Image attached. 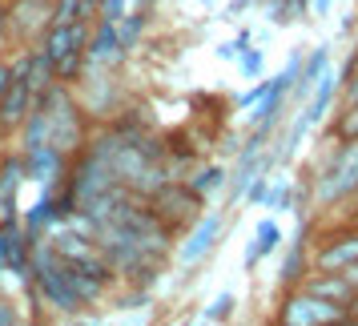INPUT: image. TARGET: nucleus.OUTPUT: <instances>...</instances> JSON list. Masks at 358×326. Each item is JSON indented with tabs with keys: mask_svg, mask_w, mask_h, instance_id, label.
Listing matches in <instances>:
<instances>
[{
	"mask_svg": "<svg viewBox=\"0 0 358 326\" xmlns=\"http://www.w3.org/2000/svg\"><path fill=\"white\" fill-rule=\"evenodd\" d=\"M8 8V29H13V49H24L41 41V33L52 24V0H4Z\"/></svg>",
	"mask_w": 358,
	"mask_h": 326,
	"instance_id": "423d86ee",
	"label": "nucleus"
},
{
	"mask_svg": "<svg viewBox=\"0 0 358 326\" xmlns=\"http://www.w3.org/2000/svg\"><path fill=\"white\" fill-rule=\"evenodd\" d=\"M342 89H346V105H355V101H358V69L342 81Z\"/></svg>",
	"mask_w": 358,
	"mask_h": 326,
	"instance_id": "c756f323",
	"label": "nucleus"
},
{
	"mask_svg": "<svg viewBox=\"0 0 358 326\" xmlns=\"http://www.w3.org/2000/svg\"><path fill=\"white\" fill-rule=\"evenodd\" d=\"M24 157L20 149L0 153V222H17L20 218V190H24Z\"/></svg>",
	"mask_w": 358,
	"mask_h": 326,
	"instance_id": "9b49d317",
	"label": "nucleus"
},
{
	"mask_svg": "<svg viewBox=\"0 0 358 326\" xmlns=\"http://www.w3.org/2000/svg\"><path fill=\"white\" fill-rule=\"evenodd\" d=\"M266 93H270V81H258L254 89H245L242 97L234 101V105H238V109H254V105H258V101L266 97Z\"/></svg>",
	"mask_w": 358,
	"mask_h": 326,
	"instance_id": "cd10ccee",
	"label": "nucleus"
},
{
	"mask_svg": "<svg viewBox=\"0 0 358 326\" xmlns=\"http://www.w3.org/2000/svg\"><path fill=\"white\" fill-rule=\"evenodd\" d=\"M278 246H282V226H278L274 218H262L258 229H254V242L245 246V270H254L262 258H270Z\"/></svg>",
	"mask_w": 358,
	"mask_h": 326,
	"instance_id": "4468645a",
	"label": "nucleus"
},
{
	"mask_svg": "<svg viewBox=\"0 0 358 326\" xmlns=\"http://www.w3.org/2000/svg\"><path fill=\"white\" fill-rule=\"evenodd\" d=\"M334 137H338V141H355L358 137V101L346 105V113L334 121Z\"/></svg>",
	"mask_w": 358,
	"mask_h": 326,
	"instance_id": "5701e85b",
	"label": "nucleus"
},
{
	"mask_svg": "<svg viewBox=\"0 0 358 326\" xmlns=\"http://www.w3.org/2000/svg\"><path fill=\"white\" fill-rule=\"evenodd\" d=\"M234 306H238V298H234V294H217V298H213L210 306L201 310V314H197V318H201V323H226L229 314H234Z\"/></svg>",
	"mask_w": 358,
	"mask_h": 326,
	"instance_id": "aec40b11",
	"label": "nucleus"
},
{
	"mask_svg": "<svg viewBox=\"0 0 358 326\" xmlns=\"http://www.w3.org/2000/svg\"><path fill=\"white\" fill-rule=\"evenodd\" d=\"M266 194H270V178H266V173H254V178H250V185H245L242 201H250V206H262V201H266Z\"/></svg>",
	"mask_w": 358,
	"mask_h": 326,
	"instance_id": "b1692460",
	"label": "nucleus"
},
{
	"mask_svg": "<svg viewBox=\"0 0 358 326\" xmlns=\"http://www.w3.org/2000/svg\"><path fill=\"white\" fill-rule=\"evenodd\" d=\"M250 41H254V36H250V33L242 29V33L234 36V41H226V45H217V61H238V57H242V49L250 45Z\"/></svg>",
	"mask_w": 358,
	"mask_h": 326,
	"instance_id": "a878e982",
	"label": "nucleus"
},
{
	"mask_svg": "<svg viewBox=\"0 0 358 326\" xmlns=\"http://www.w3.org/2000/svg\"><path fill=\"white\" fill-rule=\"evenodd\" d=\"M222 229H226V213L222 210L197 213L194 229H189L185 242L178 246V262L181 266H197V262H206L213 250H217V242H222Z\"/></svg>",
	"mask_w": 358,
	"mask_h": 326,
	"instance_id": "0eeeda50",
	"label": "nucleus"
},
{
	"mask_svg": "<svg viewBox=\"0 0 358 326\" xmlns=\"http://www.w3.org/2000/svg\"><path fill=\"white\" fill-rule=\"evenodd\" d=\"M24 178L33 181L36 190H57L69 173V153H61L57 146H36V149H24Z\"/></svg>",
	"mask_w": 358,
	"mask_h": 326,
	"instance_id": "1a4fd4ad",
	"label": "nucleus"
},
{
	"mask_svg": "<svg viewBox=\"0 0 358 326\" xmlns=\"http://www.w3.org/2000/svg\"><path fill=\"white\" fill-rule=\"evenodd\" d=\"M302 270H306V226H298V242L290 246V254L282 262V286H302Z\"/></svg>",
	"mask_w": 358,
	"mask_h": 326,
	"instance_id": "f3484780",
	"label": "nucleus"
},
{
	"mask_svg": "<svg viewBox=\"0 0 358 326\" xmlns=\"http://www.w3.org/2000/svg\"><path fill=\"white\" fill-rule=\"evenodd\" d=\"M355 262H358V222H355V229H346L338 238H330L326 246H318L314 270H350Z\"/></svg>",
	"mask_w": 358,
	"mask_h": 326,
	"instance_id": "ddd939ff",
	"label": "nucleus"
},
{
	"mask_svg": "<svg viewBox=\"0 0 358 326\" xmlns=\"http://www.w3.org/2000/svg\"><path fill=\"white\" fill-rule=\"evenodd\" d=\"M36 105L45 109V121H49V146L77 157L89 146V133H93V117L85 113L77 89L69 81H52L49 89L36 93Z\"/></svg>",
	"mask_w": 358,
	"mask_h": 326,
	"instance_id": "f257e3e1",
	"label": "nucleus"
},
{
	"mask_svg": "<svg viewBox=\"0 0 358 326\" xmlns=\"http://www.w3.org/2000/svg\"><path fill=\"white\" fill-rule=\"evenodd\" d=\"M310 294H318V298H330V302H338V306L350 310V302L358 298V286L350 282L346 270H314V278L302 282Z\"/></svg>",
	"mask_w": 358,
	"mask_h": 326,
	"instance_id": "f8f14e48",
	"label": "nucleus"
},
{
	"mask_svg": "<svg viewBox=\"0 0 358 326\" xmlns=\"http://www.w3.org/2000/svg\"><path fill=\"white\" fill-rule=\"evenodd\" d=\"M358 194V137L355 141H338V149L326 157L322 173L314 181V206H334Z\"/></svg>",
	"mask_w": 358,
	"mask_h": 326,
	"instance_id": "7ed1b4c3",
	"label": "nucleus"
},
{
	"mask_svg": "<svg viewBox=\"0 0 358 326\" xmlns=\"http://www.w3.org/2000/svg\"><path fill=\"white\" fill-rule=\"evenodd\" d=\"M262 206H266V210H274V213L290 210V206H294V190H290V181L278 178L274 185H270V194H266V201H262Z\"/></svg>",
	"mask_w": 358,
	"mask_h": 326,
	"instance_id": "412c9836",
	"label": "nucleus"
},
{
	"mask_svg": "<svg viewBox=\"0 0 358 326\" xmlns=\"http://www.w3.org/2000/svg\"><path fill=\"white\" fill-rule=\"evenodd\" d=\"M125 61H129V49L121 45L117 24H109V20H93L89 41H85V69H105V73H117Z\"/></svg>",
	"mask_w": 358,
	"mask_h": 326,
	"instance_id": "6e6552de",
	"label": "nucleus"
},
{
	"mask_svg": "<svg viewBox=\"0 0 358 326\" xmlns=\"http://www.w3.org/2000/svg\"><path fill=\"white\" fill-rule=\"evenodd\" d=\"M149 8H153V0H97V20L117 24L121 17H129V13H149Z\"/></svg>",
	"mask_w": 358,
	"mask_h": 326,
	"instance_id": "a211bd4d",
	"label": "nucleus"
},
{
	"mask_svg": "<svg viewBox=\"0 0 358 326\" xmlns=\"http://www.w3.org/2000/svg\"><path fill=\"white\" fill-rule=\"evenodd\" d=\"M226 178H229L226 165H201V169H194V178H185V181H189V190L201 201H210L217 190H226Z\"/></svg>",
	"mask_w": 358,
	"mask_h": 326,
	"instance_id": "dca6fc26",
	"label": "nucleus"
},
{
	"mask_svg": "<svg viewBox=\"0 0 358 326\" xmlns=\"http://www.w3.org/2000/svg\"><path fill=\"white\" fill-rule=\"evenodd\" d=\"M250 4H258V0H229V4H226V17H242Z\"/></svg>",
	"mask_w": 358,
	"mask_h": 326,
	"instance_id": "2f4dec72",
	"label": "nucleus"
},
{
	"mask_svg": "<svg viewBox=\"0 0 358 326\" xmlns=\"http://www.w3.org/2000/svg\"><path fill=\"white\" fill-rule=\"evenodd\" d=\"M8 85H13V61H8V57H0V93H4Z\"/></svg>",
	"mask_w": 358,
	"mask_h": 326,
	"instance_id": "7c9ffc66",
	"label": "nucleus"
},
{
	"mask_svg": "<svg viewBox=\"0 0 358 326\" xmlns=\"http://www.w3.org/2000/svg\"><path fill=\"white\" fill-rule=\"evenodd\" d=\"M13 49V29H8V8H4V0H0V57Z\"/></svg>",
	"mask_w": 358,
	"mask_h": 326,
	"instance_id": "c85d7f7f",
	"label": "nucleus"
},
{
	"mask_svg": "<svg viewBox=\"0 0 358 326\" xmlns=\"http://www.w3.org/2000/svg\"><path fill=\"white\" fill-rule=\"evenodd\" d=\"M0 146H4V141H0Z\"/></svg>",
	"mask_w": 358,
	"mask_h": 326,
	"instance_id": "f704fd0d",
	"label": "nucleus"
},
{
	"mask_svg": "<svg viewBox=\"0 0 358 326\" xmlns=\"http://www.w3.org/2000/svg\"><path fill=\"white\" fill-rule=\"evenodd\" d=\"M145 201H149V210L157 213L165 226L173 229V234H178L185 222L194 226V218L206 210V201H201V197L189 190V181H173V178L165 181V185H162L153 197H145Z\"/></svg>",
	"mask_w": 358,
	"mask_h": 326,
	"instance_id": "39448f33",
	"label": "nucleus"
},
{
	"mask_svg": "<svg viewBox=\"0 0 358 326\" xmlns=\"http://www.w3.org/2000/svg\"><path fill=\"white\" fill-rule=\"evenodd\" d=\"M355 222H358V210H355Z\"/></svg>",
	"mask_w": 358,
	"mask_h": 326,
	"instance_id": "72a5a7b5",
	"label": "nucleus"
},
{
	"mask_svg": "<svg viewBox=\"0 0 358 326\" xmlns=\"http://www.w3.org/2000/svg\"><path fill=\"white\" fill-rule=\"evenodd\" d=\"M33 85H29V77H13V85L0 93V141L8 146L13 137H17V129L24 125V117L33 113Z\"/></svg>",
	"mask_w": 358,
	"mask_h": 326,
	"instance_id": "9d476101",
	"label": "nucleus"
},
{
	"mask_svg": "<svg viewBox=\"0 0 358 326\" xmlns=\"http://www.w3.org/2000/svg\"><path fill=\"white\" fill-rule=\"evenodd\" d=\"M266 17H270V24H290L298 13H294V0H270L266 4Z\"/></svg>",
	"mask_w": 358,
	"mask_h": 326,
	"instance_id": "393cba45",
	"label": "nucleus"
},
{
	"mask_svg": "<svg viewBox=\"0 0 358 326\" xmlns=\"http://www.w3.org/2000/svg\"><path fill=\"white\" fill-rule=\"evenodd\" d=\"M310 4H314V13H318V17H326V13H330V0H310Z\"/></svg>",
	"mask_w": 358,
	"mask_h": 326,
	"instance_id": "473e14b6",
	"label": "nucleus"
},
{
	"mask_svg": "<svg viewBox=\"0 0 358 326\" xmlns=\"http://www.w3.org/2000/svg\"><path fill=\"white\" fill-rule=\"evenodd\" d=\"M145 29H149V13H129V17L117 20V36H121V45H125L129 52L137 49V45H141Z\"/></svg>",
	"mask_w": 358,
	"mask_h": 326,
	"instance_id": "6ab92c4d",
	"label": "nucleus"
},
{
	"mask_svg": "<svg viewBox=\"0 0 358 326\" xmlns=\"http://www.w3.org/2000/svg\"><path fill=\"white\" fill-rule=\"evenodd\" d=\"M262 65H266L262 49H250V45H245L242 57H238V69H242V77H245V81H258V77H262Z\"/></svg>",
	"mask_w": 358,
	"mask_h": 326,
	"instance_id": "4be33fe9",
	"label": "nucleus"
},
{
	"mask_svg": "<svg viewBox=\"0 0 358 326\" xmlns=\"http://www.w3.org/2000/svg\"><path fill=\"white\" fill-rule=\"evenodd\" d=\"M338 89H342L338 73L326 65V69H322V77H318V85H314V93H310V105L302 109L310 125H318V121L326 117V109H330V101H334V93H338Z\"/></svg>",
	"mask_w": 358,
	"mask_h": 326,
	"instance_id": "2eb2a0df",
	"label": "nucleus"
},
{
	"mask_svg": "<svg viewBox=\"0 0 358 326\" xmlns=\"http://www.w3.org/2000/svg\"><path fill=\"white\" fill-rule=\"evenodd\" d=\"M346 318H350L346 306L310 294L306 286H290L286 302L278 306V323L282 326H322V323H346Z\"/></svg>",
	"mask_w": 358,
	"mask_h": 326,
	"instance_id": "20e7f679",
	"label": "nucleus"
},
{
	"mask_svg": "<svg viewBox=\"0 0 358 326\" xmlns=\"http://www.w3.org/2000/svg\"><path fill=\"white\" fill-rule=\"evenodd\" d=\"M17 323H24V310L17 306L13 294H0V326H17Z\"/></svg>",
	"mask_w": 358,
	"mask_h": 326,
	"instance_id": "bb28decb",
	"label": "nucleus"
},
{
	"mask_svg": "<svg viewBox=\"0 0 358 326\" xmlns=\"http://www.w3.org/2000/svg\"><path fill=\"white\" fill-rule=\"evenodd\" d=\"M89 29H93L89 20H52L49 29L41 33L36 49L52 65L57 81L73 85L85 73V41H89Z\"/></svg>",
	"mask_w": 358,
	"mask_h": 326,
	"instance_id": "f03ea898",
	"label": "nucleus"
}]
</instances>
